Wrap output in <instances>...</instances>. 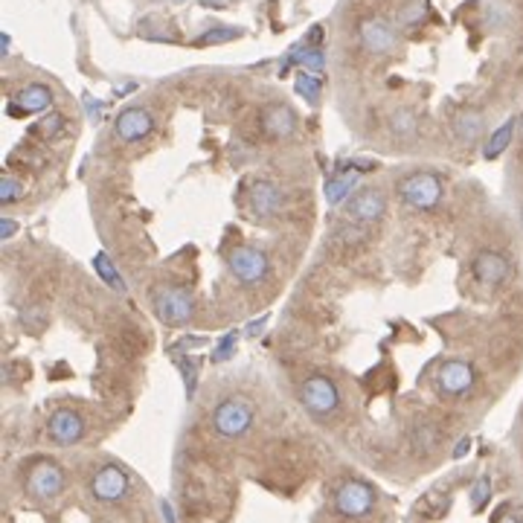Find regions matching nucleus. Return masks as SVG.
Instances as JSON below:
<instances>
[{
  "label": "nucleus",
  "instance_id": "f257e3e1",
  "mask_svg": "<svg viewBox=\"0 0 523 523\" xmlns=\"http://www.w3.org/2000/svg\"><path fill=\"white\" fill-rule=\"evenodd\" d=\"M256 410L244 395H227L213 410V431L224 439H239L253 428Z\"/></svg>",
  "mask_w": 523,
  "mask_h": 523
},
{
  "label": "nucleus",
  "instance_id": "f03ea898",
  "mask_svg": "<svg viewBox=\"0 0 523 523\" xmlns=\"http://www.w3.org/2000/svg\"><path fill=\"white\" fill-rule=\"evenodd\" d=\"M67 489V474L56 460H38L26 474V491L33 500L50 503Z\"/></svg>",
  "mask_w": 523,
  "mask_h": 523
},
{
  "label": "nucleus",
  "instance_id": "7ed1b4c3",
  "mask_svg": "<svg viewBox=\"0 0 523 523\" xmlns=\"http://www.w3.org/2000/svg\"><path fill=\"white\" fill-rule=\"evenodd\" d=\"M442 181L433 172H413L404 181H398V195L413 210H433L442 201Z\"/></svg>",
  "mask_w": 523,
  "mask_h": 523
},
{
  "label": "nucleus",
  "instance_id": "20e7f679",
  "mask_svg": "<svg viewBox=\"0 0 523 523\" xmlns=\"http://www.w3.org/2000/svg\"><path fill=\"white\" fill-rule=\"evenodd\" d=\"M300 402L311 413V416L326 419V416H335V413L340 410V390H338V384L332 378L311 376L300 387Z\"/></svg>",
  "mask_w": 523,
  "mask_h": 523
},
{
  "label": "nucleus",
  "instance_id": "39448f33",
  "mask_svg": "<svg viewBox=\"0 0 523 523\" xmlns=\"http://www.w3.org/2000/svg\"><path fill=\"white\" fill-rule=\"evenodd\" d=\"M151 309L155 314L169 326H184L192 320V297L184 291V288H175V285H160L151 291Z\"/></svg>",
  "mask_w": 523,
  "mask_h": 523
},
{
  "label": "nucleus",
  "instance_id": "423d86ee",
  "mask_svg": "<svg viewBox=\"0 0 523 523\" xmlns=\"http://www.w3.org/2000/svg\"><path fill=\"white\" fill-rule=\"evenodd\" d=\"M376 489L364 483V480H347L338 491H335V509L338 515L357 520V518H366L369 512L376 509Z\"/></svg>",
  "mask_w": 523,
  "mask_h": 523
},
{
  "label": "nucleus",
  "instance_id": "0eeeda50",
  "mask_svg": "<svg viewBox=\"0 0 523 523\" xmlns=\"http://www.w3.org/2000/svg\"><path fill=\"white\" fill-rule=\"evenodd\" d=\"M131 491V477L126 468H119L114 462L102 465L100 471L90 477V494L100 503H119L126 500Z\"/></svg>",
  "mask_w": 523,
  "mask_h": 523
},
{
  "label": "nucleus",
  "instance_id": "6e6552de",
  "mask_svg": "<svg viewBox=\"0 0 523 523\" xmlns=\"http://www.w3.org/2000/svg\"><path fill=\"white\" fill-rule=\"evenodd\" d=\"M343 210H347V218L355 224H364V227L378 224L381 218L387 215V195L376 186H364L347 201Z\"/></svg>",
  "mask_w": 523,
  "mask_h": 523
},
{
  "label": "nucleus",
  "instance_id": "1a4fd4ad",
  "mask_svg": "<svg viewBox=\"0 0 523 523\" xmlns=\"http://www.w3.org/2000/svg\"><path fill=\"white\" fill-rule=\"evenodd\" d=\"M227 265L233 271V277L244 285H256L268 277V256L256 251L251 244H239L233 247L230 256H227Z\"/></svg>",
  "mask_w": 523,
  "mask_h": 523
},
{
  "label": "nucleus",
  "instance_id": "9d476101",
  "mask_svg": "<svg viewBox=\"0 0 523 523\" xmlns=\"http://www.w3.org/2000/svg\"><path fill=\"white\" fill-rule=\"evenodd\" d=\"M474 381H477L474 366L460 361V357H453V361H445L442 366H439L436 390H439V395H445V398H462L465 393H471Z\"/></svg>",
  "mask_w": 523,
  "mask_h": 523
},
{
  "label": "nucleus",
  "instance_id": "9b49d317",
  "mask_svg": "<svg viewBox=\"0 0 523 523\" xmlns=\"http://www.w3.org/2000/svg\"><path fill=\"white\" fill-rule=\"evenodd\" d=\"M471 273L480 285L498 288L512 277V265H509V259L498 251H480L471 262Z\"/></svg>",
  "mask_w": 523,
  "mask_h": 523
},
{
  "label": "nucleus",
  "instance_id": "f8f14e48",
  "mask_svg": "<svg viewBox=\"0 0 523 523\" xmlns=\"http://www.w3.org/2000/svg\"><path fill=\"white\" fill-rule=\"evenodd\" d=\"M357 35H361V44L373 56H387L395 47V30L384 18H364L357 26Z\"/></svg>",
  "mask_w": 523,
  "mask_h": 523
},
{
  "label": "nucleus",
  "instance_id": "ddd939ff",
  "mask_svg": "<svg viewBox=\"0 0 523 523\" xmlns=\"http://www.w3.org/2000/svg\"><path fill=\"white\" fill-rule=\"evenodd\" d=\"M47 433L56 445H76L81 436H85V419L79 416L76 410H56L47 422Z\"/></svg>",
  "mask_w": 523,
  "mask_h": 523
},
{
  "label": "nucleus",
  "instance_id": "4468645a",
  "mask_svg": "<svg viewBox=\"0 0 523 523\" xmlns=\"http://www.w3.org/2000/svg\"><path fill=\"white\" fill-rule=\"evenodd\" d=\"M151 128H155V119L146 108H126L114 122V134L122 143H140L143 137L151 134Z\"/></svg>",
  "mask_w": 523,
  "mask_h": 523
},
{
  "label": "nucleus",
  "instance_id": "2eb2a0df",
  "mask_svg": "<svg viewBox=\"0 0 523 523\" xmlns=\"http://www.w3.org/2000/svg\"><path fill=\"white\" fill-rule=\"evenodd\" d=\"M285 210V192L271 181H256L251 189V213L256 218H273Z\"/></svg>",
  "mask_w": 523,
  "mask_h": 523
},
{
  "label": "nucleus",
  "instance_id": "dca6fc26",
  "mask_svg": "<svg viewBox=\"0 0 523 523\" xmlns=\"http://www.w3.org/2000/svg\"><path fill=\"white\" fill-rule=\"evenodd\" d=\"M262 128L277 140H285L297 131V114L291 111V105L285 102H271L262 108Z\"/></svg>",
  "mask_w": 523,
  "mask_h": 523
},
{
  "label": "nucleus",
  "instance_id": "f3484780",
  "mask_svg": "<svg viewBox=\"0 0 523 523\" xmlns=\"http://www.w3.org/2000/svg\"><path fill=\"white\" fill-rule=\"evenodd\" d=\"M453 134H457V140L462 146H474L483 140L486 134V117L483 111H477V108H465L457 117H453Z\"/></svg>",
  "mask_w": 523,
  "mask_h": 523
},
{
  "label": "nucleus",
  "instance_id": "a211bd4d",
  "mask_svg": "<svg viewBox=\"0 0 523 523\" xmlns=\"http://www.w3.org/2000/svg\"><path fill=\"white\" fill-rule=\"evenodd\" d=\"M52 105V93L44 85H26L24 90L15 93L12 102V114H41Z\"/></svg>",
  "mask_w": 523,
  "mask_h": 523
},
{
  "label": "nucleus",
  "instance_id": "6ab92c4d",
  "mask_svg": "<svg viewBox=\"0 0 523 523\" xmlns=\"http://www.w3.org/2000/svg\"><path fill=\"white\" fill-rule=\"evenodd\" d=\"M357 184V172H338L326 181V201L328 204H347L352 198V189Z\"/></svg>",
  "mask_w": 523,
  "mask_h": 523
},
{
  "label": "nucleus",
  "instance_id": "aec40b11",
  "mask_svg": "<svg viewBox=\"0 0 523 523\" xmlns=\"http://www.w3.org/2000/svg\"><path fill=\"white\" fill-rule=\"evenodd\" d=\"M515 126H518V119H506L498 131H491V137L483 146V157L486 160H498L503 151L509 148V143H512V137H515Z\"/></svg>",
  "mask_w": 523,
  "mask_h": 523
},
{
  "label": "nucleus",
  "instance_id": "412c9836",
  "mask_svg": "<svg viewBox=\"0 0 523 523\" xmlns=\"http://www.w3.org/2000/svg\"><path fill=\"white\" fill-rule=\"evenodd\" d=\"M93 268H96V273H100L102 282L108 288H114V291L126 294V280H122V273L117 271V265H114L111 256H108L105 251H100V253L93 256Z\"/></svg>",
  "mask_w": 523,
  "mask_h": 523
},
{
  "label": "nucleus",
  "instance_id": "4be33fe9",
  "mask_svg": "<svg viewBox=\"0 0 523 523\" xmlns=\"http://www.w3.org/2000/svg\"><path fill=\"white\" fill-rule=\"evenodd\" d=\"M410 442H413V448L422 451V453L436 451V445H439V431H436V424H431L428 419L416 422V424H413V428H410Z\"/></svg>",
  "mask_w": 523,
  "mask_h": 523
},
{
  "label": "nucleus",
  "instance_id": "5701e85b",
  "mask_svg": "<svg viewBox=\"0 0 523 523\" xmlns=\"http://www.w3.org/2000/svg\"><path fill=\"white\" fill-rule=\"evenodd\" d=\"M390 131H393L395 137H402V140H410V137H416V131H419L416 114H413L410 108H398V111L390 114Z\"/></svg>",
  "mask_w": 523,
  "mask_h": 523
},
{
  "label": "nucleus",
  "instance_id": "b1692460",
  "mask_svg": "<svg viewBox=\"0 0 523 523\" xmlns=\"http://www.w3.org/2000/svg\"><path fill=\"white\" fill-rule=\"evenodd\" d=\"M291 62L302 64V71H309V73H320L323 67H326V56H323V50H320V47H306L302 52H294V56L288 59V64H282V73H288V67H291Z\"/></svg>",
  "mask_w": 523,
  "mask_h": 523
},
{
  "label": "nucleus",
  "instance_id": "393cba45",
  "mask_svg": "<svg viewBox=\"0 0 523 523\" xmlns=\"http://www.w3.org/2000/svg\"><path fill=\"white\" fill-rule=\"evenodd\" d=\"M294 90H297L306 102L318 105V102H320V93H323V81L314 76V73L302 71V73L297 76V81H294Z\"/></svg>",
  "mask_w": 523,
  "mask_h": 523
},
{
  "label": "nucleus",
  "instance_id": "a878e982",
  "mask_svg": "<svg viewBox=\"0 0 523 523\" xmlns=\"http://www.w3.org/2000/svg\"><path fill=\"white\" fill-rule=\"evenodd\" d=\"M428 15V0H407V4L398 9V24L402 26H416Z\"/></svg>",
  "mask_w": 523,
  "mask_h": 523
},
{
  "label": "nucleus",
  "instance_id": "bb28decb",
  "mask_svg": "<svg viewBox=\"0 0 523 523\" xmlns=\"http://www.w3.org/2000/svg\"><path fill=\"white\" fill-rule=\"evenodd\" d=\"M21 198H24V184L18 181V177L6 175L4 181H0V201H4V204H15Z\"/></svg>",
  "mask_w": 523,
  "mask_h": 523
},
{
  "label": "nucleus",
  "instance_id": "cd10ccee",
  "mask_svg": "<svg viewBox=\"0 0 523 523\" xmlns=\"http://www.w3.org/2000/svg\"><path fill=\"white\" fill-rule=\"evenodd\" d=\"M489 498H491V480H489V477H480L477 483H474V489H471V506H474V509H483V506L489 503Z\"/></svg>",
  "mask_w": 523,
  "mask_h": 523
},
{
  "label": "nucleus",
  "instance_id": "c85d7f7f",
  "mask_svg": "<svg viewBox=\"0 0 523 523\" xmlns=\"http://www.w3.org/2000/svg\"><path fill=\"white\" fill-rule=\"evenodd\" d=\"M62 126H64V119H62V114H50V117H44L35 126V131L41 134V137H52V134H59L62 131Z\"/></svg>",
  "mask_w": 523,
  "mask_h": 523
},
{
  "label": "nucleus",
  "instance_id": "c756f323",
  "mask_svg": "<svg viewBox=\"0 0 523 523\" xmlns=\"http://www.w3.org/2000/svg\"><path fill=\"white\" fill-rule=\"evenodd\" d=\"M338 239L340 242H347V244H352V242H364L366 239V227L364 224H347V227H340L338 230Z\"/></svg>",
  "mask_w": 523,
  "mask_h": 523
},
{
  "label": "nucleus",
  "instance_id": "7c9ffc66",
  "mask_svg": "<svg viewBox=\"0 0 523 523\" xmlns=\"http://www.w3.org/2000/svg\"><path fill=\"white\" fill-rule=\"evenodd\" d=\"M239 30H230V26H222V30H210L204 35V41L210 44V41H230V38H236Z\"/></svg>",
  "mask_w": 523,
  "mask_h": 523
},
{
  "label": "nucleus",
  "instance_id": "2f4dec72",
  "mask_svg": "<svg viewBox=\"0 0 523 523\" xmlns=\"http://www.w3.org/2000/svg\"><path fill=\"white\" fill-rule=\"evenodd\" d=\"M15 233H18V224L12 222V218H4V222H0V236H4V242H9Z\"/></svg>",
  "mask_w": 523,
  "mask_h": 523
},
{
  "label": "nucleus",
  "instance_id": "473e14b6",
  "mask_svg": "<svg viewBox=\"0 0 523 523\" xmlns=\"http://www.w3.org/2000/svg\"><path fill=\"white\" fill-rule=\"evenodd\" d=\"M230 349H233V338H227V340L222 343V349L215 352V361H224V357H230Z\"/></svg>",
  "mask_w": 523,
  "mask_h": 523
},
{
  "label": "nucleus",
  "instance_id": "72a5a7b5",
  "mask_svg": "<svg viewBox=\"0 0 523 523\" xmlns=\"http://www.w3.org/2000/svg\"><path fill=\"white\" fill-rule=\"evenodd\" d=\"M468 448H471V439H468V436H465V439H460V445H457V451H453V457H457V460H460V457H462V453H465Z\"/></svg>",
  "mask_w": 523,
  "mask_h": 523
},
{
  "label": "nucleus",
  "instance_id": "f704fd0d",
  "mask_svg": "<svg viewBox=\"0 0 523 523\" xmlns=\"http://www.w3.org/2000/svg\"><path fill=\"white\" fill-rule=\"evenodd\" d=\"M85 105H88V114H90V119H96V117H100V102L93 105V100H90V96H85Z\"/></svg>",
  "mask_w": 523,
  "mask_h": 523
},
{
  "label": "nucleus",
  "instance_id": "c9c22d12",
  "mask_svg": "<svg viewBox=\"0 0 523 523\" xmlns=\"http://www.w3.org/2000/svg\"><path fill=\"white\" fill-rule=\"evenodd\" d=\"M160 512H163V520H166V523H175V515H172V506H169L166 500H163V503H160Z\"/></svg>",
  "mask_w": 523,
  "mask_h": 523
},
{
  "label": "nucleus",
  "instance_id": "e433bc0d",
  "mask_svg": "<svg viewBox=\"0 0 523 523\" xmlns=\"http://www.w3.org/2000/svg\"><path fill=\"white\" fill-rule=\"evenodd\" d=\"M0 50H4V56L9 52V35H0Z\"/></svg>",
  "mask_w": 523,
  "mask_h": 523
},
{
  "label": "nucleus",
  "instance_id": "4c0bfd02",
  "mask_svg": "<svg viewBox=\"0 0 523 523\" xmlns=\"http://www.w3.org/2000/svg\"><path fill=\"white\" fill-rule=\"evenodd\" d=\"M520 230H523V206H520Z\"/></svg>",
  "mask_w": 523,
  "mask_h": 523
},
{
  "label": "nucleus",
  "instance_id": "58836bf2",
  "mask_svg": "<svg viewBox=\"0 0 523 523\" xmlns=\"http://www.w3.org/2000/svg\"><path fill=\"white\" fill-rule=\"evenodd\" d=\"M520 128H523V117H520Z\"/></svg>",
  "mask_w": 523,
  "mask_h": 523
}]
</instances>
